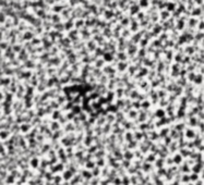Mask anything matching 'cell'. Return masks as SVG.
Segmentation results:
<instances>
[{"label": "cell", "mask_w": 204, "mask_h": 185, "mask_svg": "<svg viewBox=\"0 0 204 185\" xmlns=\"http://www.w3.org/2000/svg\"><path fill=\"white\" fill-rule=\"evenodd\" d=\"M103 58H104V60H105L106 62H108V63H111L114 60H116L115 54L109 52V51H106L105 54H104V56H103Z\"/></svg>", "instance_id": "cell-9"}, {"label": "cell", "mask_w": 204, "mask_h": 185, "mask_svg": "<svg viewBox=\"0 0 204 185\" xmlns=\"http://www.w3.org/2000/svg\"><path fill=\"white\" fill-rule=\"evenodd\" d=\"M63 23H64L66 33H68V32H70L71 30H73L74 28V20L73 18H69V20H67V21H64Z\"/></svg>", "instance_id": "cell-8"}, {"label": "cell", "mask_w": 204, "mask_h": 185, "mask_svg": "<svg viewBox=\"0 0 204 185\" xmlns=\"http://www.w3.org/2000/svg\"><path fill=\"white\" fill-rule=\"evenodd\" d=\"M19 1H24V0H19Z\"/></svg>", "instance_id": "cell-18"}, {"label": "cell", "mask_w": 204, "mask_h": 185, "mask_svg": "<svg viewBox=\"0 0 204 185\" xmlns=\"http://www.w3.org/2000/svg\"><path fill=\"white\" fill-rule=\"evenodd\" d=\"M84 26H85V20L84 18H76V20H74V28L81 30Z\"/></svg>", "instance_id": "cell-11"}, {"label": "cell", "mask_w": 204, "mask_h": 185, "mask_svg": "<svg viewBox=\"0 0 204 185\" xmlns=\"http://www.w3.org/2000/svg\"><path fill=\"white\" fill-rule=\"evenodd\" d=\"M85 47H86L87 50H88V51L92 54V52H94V51L96 50V48L98 47V45H97V43H96V42H95V40H94V39L92 38V39H90L88 42H86V43H85Z\"/></svg>", "instance_id": "cell-4"}, {"label": "cell", "mask_w": 204, "mask_h": 185, "mask_svg": "<svg viewBox=\"0 0 204 185\" xmlns=\"http://www.w3.org/2000/svg\"><path fill=\"white\" fill-rule=\"evenodd\" d=\"M138 3L140 5V7L141 8H143V9H148L150 7H151V0H139L138 1Z\"/></svg>", "instance_id": "cell-14"}, {"label": "cell", "mask_w": 204, "mask_h": 185, "mask_svg": "<svg viewBox=\"0 0 204 185\" xmlns=\"http://www.w3.org/2000/svg\"><path fill=\"white\" fill-rule=\"evenodd\" d=\"M141 11V7L139 3H133V5H131L129 8V15L130 17H136L138 13Z\"/></svg>", "instance_id": "cell-3"}, {"label": "cell", "mask_w": 204, "mask_h": 185, "mask_svg": "<svg viewBox=\"0 0 204 185\" xmlns=\"http://www.w3.org/2000/svg\"><path fill=\"white\" fill-rule=\"evenodd\" d=\"M152 106V101H151V99H144L143 101H141V109H143V110H146V109H148L150 107Z\"/></svg>", "instance_id": "cell-13"}, {"label": "cell", "mask_w": 204, "mask_h": 185, "mask_svg": "<svg viewBox=\"0 0 204 185\" xmlns=\"http://www.w3.org/2000/svg\"><path fill=\"white\" fill-rule=\"evenodd\" d=\"M102 18H104L106 20V21H110V20H112V18H115V10H111V9H107L105 11V13L103 14V17Z\"/></svg>", "instance_id": "cell-7"}, {"label": "cell", "mask_w": 204, "mask_h": 185, "mask_svg": "<svg viewBox=\"0 0 204 185\" xmlns=\"http://www.w3.org/2000/svg\"><path fill=\"white\" fill-rule=\"evenodd\" d=\"M115 57H116V60H117V61H127L128 58H129L127 51H117Z\"/></svg>", "instance_id": "cell-6"}, {"label": "cell", "mask_w": 204, "mask_h": 185, "mask_svg": "<svg viewBox=\"0 0 204 185\" xmlns=\"http://www.w3.org/2000/svg\"><path fill=\"white\" fill-rule=\"evenodd\" d=\"M12 77H11V76L2 75V76H1V87H3V88H8V87L11 85V83H12Z\"/></svg>", "instance_id": "cell-5"}, {"label": "cell", "mask_w": 204, "mask_h": 185, "mask_svg": "<svg viewBox=\"0 0 204 185\" xmlns=\"http://www.w3.org/2000/svg\"><path fill=\"white\" fill-rule=\"evenodd\" d=\"M61 116H62V113H61V111H60V109H56V110H54L52 111V116H51V118L54 119V120H58V119H60L61 118Z\"/></svg>", "instance_id": "cell-15"}, {"label": "cell", "mask_w": 204, "mask_h": 185, "mask_svg": "<svg viewBox=\"0 0 204 185\" xmlns=\"http://www.w3.org/2000/svg\"><path fill=\"white\" fill-rule=\"evenodd\" d=\"M145 13H146V12H144V11H140V12H139L136 15V20H138V21H140V22H141V21H143V20L145 18Z\"/></svg>", "instance_id": "cell-16"}, {"label": "cell", "mask_w": 204, "mask_h": 185, "mask_svg": "<svg viewBox=\"0 0 204 185\" xmlns=\"http://www.w3.org/2000/svg\"><path fill=\"white\" fill-rule=\"evenodd\" d=\"M106 64V61L104 60V58L103 57H100V58H98L96 61L93 63V65L95 67V68H99V69H103V67Z\"/></svg>", "instance_id": "cell-12"}, {"label": "cell", "mask_w": 204, "mask_h": 185, "mask_svg": "<svg viewBox=\"0 0 204 185\" xmlns=\"http://www.w3.org/2000/svg\"><path fill=\"white\" fill-rule=\"evenodd\" d=\"M115 64H116L117 71L120 74L127 72V71H128V68H129V65H130V63L127 61H117V63H115Z\"/></svg>", "instance_id": "cell-1"}, {"label": "cell", "mask_w": 204, "mask_h": 185, "mask_svg": "<svg viewBox=\"0 0 204 185\" xmlns=\"http://www.w3.org/2000/svg\"><path fill=\"white\" fill-rule=\"evenodd\" d=\"M67 36H68L72 42H75V40H78V39H80L81 38L80 31H79L78 28H73V30H71L70 32L67 33Z\"/></svg>", "instance_id": "cell-2"}, {"label": "cell", "mask_w": 204, "mask_h": 185, "mask_svg": "<svg viewBox=\"0 0 204 185\" xmlns=\"http://www.w3.org/2000/svg\"><path fill=\"white\" fill-rule=\"evenodd\" d=\"M35 36H36V35H35V33H34V32H32V31L23 32V37H24L25 43H26V42H31L32 39H33Z\"/></svg>", "instance_id": "cell-10"}, {"label": "cell", "mask_w": 204, "mask_h": 185, "mask_svg": "<svg viewBox=\"0 0 204 185\" xmlns=\"http://www.w3.org/2000/svg\"><path fill=\"white\" fill-rule=\"evenodd\" d=\"M156 116H157L158 118H159V117L163 118L164 116H165V110H164V109H161V108H159L158 110L156 111Z\"/></svg>", "instance_id": "cell-17"}]
</instances>
